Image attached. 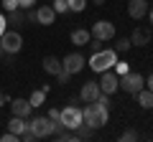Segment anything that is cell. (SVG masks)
Masks as SVG:
<instances>
[{
  "mask_svg": "<svg viewBox=\"0 0 153 142\" xmlns=\"http://www.w3.org/2000/svg\"><path fill=\"white\" fill-rule=\"evenodd\" d=\"M82 117H84V124H87V127L100 130V127L107 124L110 107H105L102 102H87V109H82Z\"/></svg>",
  "mask_w": 153,
  "mask_h": 142,
  "instance_id": "6da1fadb",
  "label": "cell"
},
{
  "mask_svg": "<svg viewBox=\"0 0 153 142\" xmlns=\"http://www.w3.org/2000/svg\"><path fill=\"white\" fill-rule=\"evenodd\" d=\"M115 61H117V51H115V48H100V51H94V53L89 56L87 64H89V69H92V71L102 74V71L112 69Z\"/></svg>",
  "mask_w": 153,
  "mask_h": 142,
  "instance_id": "7a4b0ae2",
  "label": "cell"
},
{
  "mask_svg": "<svg viewBox=\"0 0 153 142\" xmlns=\"http://www.w3.org/2000/svg\"><path fill=\"white\" fill-rule=\"evenodd\" d=\"M28 130L36 135V140H41V137H51L56 132V122H51L49 117H33V119L28 122Z\"/></svg>",
  "mask_w": 153,
  "mask_h": 142,
  "instance_id": "3957f363",
  "label": "cell"
},
{
  "mask_svg": "<svg viewBox=\"0 0 153 142\" xmlns=\"http://www.w3.org/2000/svg\"><path fill=\"white\" fill-rule=\"evenodd\" d=\"M143 86H146V79L140 74H135V71H128V74L120 76V89H125V94H133L135 97Z\"/></svg>",
  "mask_w": 153,
  "mask_h": 142,
  "instance_id": "277c9868",
  "label": "cell"
},
{
  "mask_svg": "<svg viewBox=\"0 0 153 142\" xmlns=\"http://www.w3.org/2000/svg\"><path fill=\"white\" fill-rule=\"evenodd\" d=\"M61 124L66 127V130H76V127L84 122V117H82V109L76 107V104H71V107H66V109H61Z\"/></svg>",
  "mask_w": 153,
  "mask_h": 142,
  "instance_id": "5b68a950",
  "label": "cell"
},
{
  "mask_svg": "<svg viewBox=\"0 0 153 142\" xmlns=\"http://www.w3.org/2000/svg\"><path fill=\"white\" fill-rule=\"evenodd\" d=\"M0 46H3V53H18L23 48V38L18 31H5L0 36Z\"/></svg>",
  "mask_w": 153,
  "mask_h": 142,
  "instance_id": "8992f818",
  "label": "cell"
},
{
  "mask_svg": "<svg viewBox=\"0 0 153 142\" xmlns=\"http://www.w3.org/2000/svg\"><path fill=\"white\" fill-rule=\"evenodd\" d=\"M84 66H87V59H84L82 53H76V51H74V53H66L64 59H61V69H64L69 76H71V74H79Z\"/></svg>",
  "mask_w": 153,
  "mask_h": 142,
  "instance_id": "52a82bcc",
  "label": "cell"
},
{
  "mask_svg": "<svg viewBox=\"0 0 153 142\" xmlns=\"http://www.w3.org/2000/svg\"><path fill=\"white\" fill-rule=\"evenodd\" d=\"M92 38H97V41H102V43H107V41H112L115 38V23H110V20H97L92 26Z\"/></svg>",
  "mask_w": 153,
  "mask_h": 142,
  "instance_id": "ba28073f",
  "label": "cell"
},
{
  "mask_svg": "<svg viewBox=\"0 0 153 142\" xmlns=\"http://www.w3.org/2000/svg\"><path fill=\"white\" fill-rule=\"evenodd\" d=\"M100 91L102 94H115L117 91V89H120V76H117V74H112V69H107V71H102V79H100Z\"/></svg>",
  "mask_w": 153,
  "mask_h": 142,
  "instance_id": "9c48e42d",
  "label": "cell"
},
{
  "mask_svg": "<svg viewBox=\"0 0 153 142\" xmlns=\"http://www.w3.org/2000/svg\"><path fill=\"white\" fill-rule=\"evenodd\" d=\"M148 13V0H128V15L133 20H140Z\"/></svg>",
  "mask_w": 153,
  "mask_h": 142,
  "instance_id": "30bf717a",
  "label": "cell"
},
{
  "mask_svg": "<svg viewBox=\"0 0 153 142\" xmlns=\"http://www.w3.org/2000/svg\"><path fill=\"white\" fill-rule=\"evenodd\" d=\"M100 84L97 81H87V84H82V91H79V99L82 102H97V97H100Z\"/></svg>",
  "mask_w": 153,
  "mask_h": 142,
  "instance_id": "8fae6325",
  "label": "cell"
},
{
  "mask_svg": "<svg viewBox=\"0 0 153 142\" xmlns=\"http://www.w3.org/2000/svg\"><path fill=\"white\" fill-rule=\"evenodd\" d=\"M10 109H13V114H16V117L28 119L31 112H33V107H31V102H26V99H10Z\"/></svg>",
  "mask_w": 153,
  "mask_h": 142,
  "instance_id": "7c38bea8",
  "label": "cell"
},
{
  "mask_svg": "<svg viewBox=\"0 0 153 142\" xmlns=\"http://www.w3.org/2000/svg\"><path fill=\"white\" fill-rule=\"evenodd\" d=\"M54 18H56V13H54V8H51V5L36 8V23H41V26H51Z\"/></svg>",
  "mask_w": 153,
  "mask_h": 142,
  "instance_id": "4fadbf2b",
  "label": "cell"
},
{
  "mask_svg": "<svg viewBox=\"0 0 153 142\" xmlns=\"http://www.w3.org/2000/svg\"><path fill=\"white\" fill-rule=\"evenodd\" d=\"M89 41H92V33H89L87 28H74V31H71V43L74 46H87Z\"/></svg>",
  "mask_w": 153,
  "mask_h": 142,
  "instance_id": "5bb4252c",
  "label": "cell"
},
{
  "mask_svg": "<svg viewBox=\"0 0 153 142\" xmlns=\"http://www.w3.org/2000/svg\"><path fill=\"white\" fill-rule=\"evenodd\" d=\"M148 41H151V33L143 31V28H135L130 33V43L133 46H148Z\"/></svg>",
  "mask_w": 153,
  "mask_h": 142,
  "instance_id": "9a60e30c",
  "label": "cell"
},
{
  "mask_svg": "<svg viewBox=\"0 0 153 142\" xmlns=\"http://www.w3.org/2000/svg\"><path fill=\"white\" fill-rule=\"evenodd\" d=\"M8 23H10V26H16V28L26 26V10H23V8L10 10V13H8Z\"/></svg>",
  "mask_w": 153,
  "mask_h": 142,
  "instance_id": "2e32d148",
  "label": "cell"
},
{
  "mask_svg": "<svg viewBox=\"0 0 153 142\" xmlns=\"http://www.w3.org/2000/svg\"><path fill=\"white\" fill-rule=\"evenodd\" d=\"M44 71L56 76V74L61 71V59H56V56H46V59H44Z\"/></svg>",
  "mask_w": 153,
  "mask_h": 142,
  "instance_id": "e0dca14e",
  "label": "cell"
},
{
  "mask_svg": "<svg viewBox=\"0 0 153 142\" xmlns=\"http://www.w3.org/2000/svg\"><path fill=\"white\" fill-rule=\"evenodd\" d=\"M135 97H138V104H140L143 109H153V91L151 89H140Z\"/></svg>",
  "mask_w": 153,
  "mask_h": 142,
  "instance_id": "ac0fdd59",
  "label": "cell"
},
{
  "mask_svg": "<svg viewBox=\"0 0 153 142\" xmlns=\"http://www.w3.org/2000/svg\"><path fill=\"white\" fill-rule=\"evenodd\" d=\"M26 127H28V122L23 119V117H16V114H13V119H10V122H8V130H10L13 135H18V137H21V132L26 130Z\"/></svg>",
  "mask_w": 153,
  "mask_h": 142,
  "instance_id": "d6986e66",
  "label": "cell"
},
{
  "mask_svg": "<svg viewBox=\"0 0 153 142\" xmlns=\"http://www.w3.org/2000/svg\"><path fill=\"white\" fill-rule=\"evenodd\" d=\"M46 94L49 91H44V89H36V91L28 97V102H31V107H41V104L46 102Z\"/></svg>",
  "mask_w": 153,
  "mask_h": 142,
  "instance_id": "ffe728a7",
  "label": "cell"
},
{
  "mask_svg": "<svg viewBox=\"0 0 153 142\" xmlns=\"http://www.w3.org/2000/svg\"><path fill=\"white\" fill-rule=\"evenodd\" d=\"M74 132H76V140H89V137H92V127H87L84 122H82L79 127H76Z\"/></svg>",
  "mask_w": 153,
  "mask_h": 142,
  "instance_id": "44dd1931",
  "label": "cell"
},
{
  "mask_svg": "<svg viewBox=\"0 0 153 142\" xmlns=\"http://www.w3.org/2000/svg\"><path fill=\"white\" fill-rule=\"evenodd\" d=\"M66 5H69L71 13H82L87 8V0H66Z\"/></svg>",
  "mask_w": 153,
  "mask_h": 142,
  "instance_id": "7402d4cb",
  "label": "cell"
},
{
  "mask_svg": "<svg viewBox=\"0 0 153 142\" xmlns=\"http://www.w3.org/2000/svg\"><path fill=\"white\" fill-rule=\"evenodd\" d=\"M130 38H120V41H115V51H117V53H125L128 48H130Z\"/></svg>",
  "mask_w": 153,
  "mask_h": 142,
  "instance_id": "603a6c76",
  "label": "cell"
},
{
  "mask_svg": "<svg viewBox=\"0 0 153 142\" xmlns=\"http://www.w3.org/2000/svg\"><path fill=\"white\" fill-rule=\"evenodd\" d=\"M115 74H117V76H123V74H128V71H130V66H128V61H115Z\"/></svg>",
  "mask_w": 153,
  "mask_h": 142,
  "instance_id": "cb8c5ba5",
  "label": "cell"
},
{
  "mask_svg": "<svg viewBox=\"0 0 153 142\" xmlns=\"http://www.w3.org/2000/svg\"><path fill=\"white\" fill-rule=\"evenodd\" d=\"M51 8H54V13H66V10H69L66 0H54V5H51Z\"/></svg>",
  "mask_w": 153,
  "mask_h": 142,
  "instance_id": "d4e9b609",
  "label": "cell"
},
{
  "mask_svg": "<svg viewBox=\"0 0 153 142\" xmlns=\"http://www.w3.org/2000/svg\"><path fill=\"white\" fill-rule=\"evenodd\" d=\"M120 140H123V142H133V140H138V132H135V130H125V132L120 135Z\"/></svg>",
  "mask_w": 153,
  "mask_h": 142,
  "instance_id": "484cf974",
  "label": "cell"
},
{
  "mask_svg": "<svg viewBox=\"0 0 153 142\" xmlns=\"http://www.w3.org/2000/svg\"><path fill=\"white\" fill-rule=\"evenodd\" d=\"M3 8H5V13H10L16 8H21V5H18V0H3Z\"/></svg>",
  "mask_w": 153,
  "mask_h": 142,
  "instance_id": "4316f807",
  "label": "cell"
},
{
  "mask_svg": "<svg viewBox=\"0 0 153 142\" xmlns=\"http://www.w3.org/2000/svg\"><path fill=\"white\" fill-rule=\"evenodd\" d=\"M0 140H3V142H18V140H21V137H18V135H13V132H10V130H8V132H5V135L0 137Z\"/></svg>",
  "mask_w": 153,
  "mask_h": 142,
  "instance_id": "83f0119b",
  "label": "cell"
},
{
  "mask_svg": "<svg viewBox=\"0 0 153 142\" xmlns=\"http://www.w3.org/2000/svg\"><path fill=\"white\" fill-rule=\"evenodd\" d=\"M46 117H49L51 122H59V117H61V109H49V114H46Z\"/></svg>",
  "mask_w": 153,
  "mask_h": 142,
  "instance_id": "f1b7e54d",
  "label": "cell"
},
{
  "mask_svg": "<svg viewBox=\"0 0 153 142\" xmlns=\"http://www.w3.org/2000/svg\"><path fill=\"white\" fill-rule=\"evenodd\" d=\"M56 79H59V84H69V74H66L64 69H61L59 74H56Z\"/></svg>",
  "mask_w": 153,
  "mask_h": 142,
  "instance_id": "f546056e",
  "label": "cell"
},
{
  "mask_svg": "<svg viewBox=\"0 0 153 142\" xmlns=\"http://www.w3.org/2000/svg\"><path fill=\"white\" fill-rule=\"evenodd\" d=\"M33 3H36V0H18V5H21L23 10H28V8H33Z\"/></svg>",
  "mask_w": 153,
  "mask_h": 142,
  "instance_id": "4dcf8cb0",
  "label": "cell"
},
{
  "mask_svg": "<svg viewBox=\"0 0 153 142\" xmlns=\"http://www.w3.org/2000/svg\"><path fill=\"white\" fill-rule=\"evenodd\" d=\"M5 26H8V18L3 15V13H0V36H3V33H5Z\"/></svg>",
  "mask_w": 153,
  "mask_h": 142,
  "instance_id": "1f68e13d",
  "label": "cell"
},
{
  "mask_svg": "<svg viewBox=\"0 0 153 142\" xmlns=\"http://www.w3.org/2000/svg\"><path fill=\"white\" fill-rule=\"evenodd\" d=\"M89 46H92V53H94V51H100V48H102V41H97V38H94V43H89Z\"/></svg>",
  "mask_w": 153,
  "mask_h": 142,
  "instance_id": "d6a6232c",
  "label": "cell"
},
{
  "mask_svg": "<svg viewBox=\"0 0 153 142\" xmlns=\"http://www.w3.org/2000/svg\"><path fill=\"white\" fill-rule=\"evenodd\" d=\"M8 102H10V97H8V94H3V91H0V107H3V104H8Z\"/></svg>",
  "mask_w": 153,
  "mask_h": 142,
  "instance_id": "836d02e7",
  "label": "cell"
},
{
  "mask_svg": "<svg viewBox=\"0 0 153 142\" xmlns=\"http://www.w3.org/2000/svg\"><path fill=\"white\" fill-rule=\"evenodd\" d=\"M148 89H151V91H153V74H151V76H148Z\"/></svg>",
  "mask_w": 153,
  "mask_h": 142,
  "instance_id": "e575fe53",
  "label": "cell"
},
{
  "mask_svg": "<svg viewBox=\"0 0 153 142\" xmlns=\"http://www.w3.org/2000/svg\"><path fill=\"white\" fill-rule=\"evenodd\" d=\"M92 3H94V5H102V3H105V0H92Z\"/></svg>",
  "mask_w": 153,
  "mask_h": 142,
  "instance_id": "d590c367",
  "label": "cell"
},
{
  "mask_svg": "<svg viewBox=\"0 0 153 142\" xmlns=\"http://www.w3.org/2000/svg\"><path fill=\"white\" fill-rule=\"evenodd\" d=\"M148 15H151V23H153V8H151V13H148Z\"/></svg>",
  "mask_w": 153,
  "mask_h": 142,
  "instance_id": "8d00e7d4",
  "label": "cell"
},
{
  "mask_svg": "<svg viewBox=\"0 0 153 142\" xmlns=\"http://www.w3.org/2000/svg\"><path fill=\"white\" fill-rule=\"evenodd\" d=\"M0 56H3V46H0Z\"/></svg>",
  "mask_w": 153,
  "mask_h": 142,
  "instance_id": "74e56055",
  "label": "cell"
},
{
  "mask_svg": "<svg viewBox=\"0 0 153 142\" xmlns=\"http://www.w3.org/2000/svg\"><path fill=\"white\" fill-rule=\"evenodd\" d=\"M151 41H153V33H151Z\"/></svg>",
  "mask_w": 153,
  "mask_h": 142,
  "instance_id": "f35d334b",
  "label": "cell"
}]
</instances>
